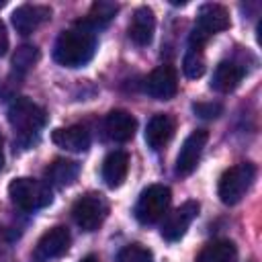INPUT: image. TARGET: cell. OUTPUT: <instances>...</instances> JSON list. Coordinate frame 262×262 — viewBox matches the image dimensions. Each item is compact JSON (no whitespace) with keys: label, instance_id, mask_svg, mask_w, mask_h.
Returning <instances> with one entry per match:
<instances>
[{"label":"cell","instance_id":"6da1fadb","mask_svg":"<svg viewBox=\"0 0 262 262\" xmlns=\"http://www.w3.org/2000/svg\"><path fill=\"white\" fill-rule=\"evenodd\" d=\"M96 31L86 27L82 20L76 23L72 29H66L53 47V57L59 66L66 68H80L86 66L94 51H96Z\"/></svg>","mask_w":262,"mask_h":262},{"label":"cell","instance_id":"7a4b0ae2","mask_svg":"<svg viewBox=\"0 0 262 262\" xmlns=\"http://www.w3.org/2000/svg\"><path fill=\"white\" fill-rule=\"evenodd\" d=\"M229 25H231V20H229V12H227L225 6L215 4V2L203 4L199 8L196 23H194V27L190 31V37H188L190 47L192 49H203L215 33L229 29Z\"/></svg>","mask_w":262,"mask_h":262},{"label":"cell","instance_id":"3957f363","mask_svg":"<svg viewBox=\"0 0 262 262\" xmlns=\"http://www.w3.org/2000/svg\"><path fill=\"white\" fill-rule=\"evenodd\" d=\"M6 117H8L10 127L20 135V139H25V137L29 139V137L37 135L47 123L45 108L35 104L33 100H29L25 96H18L10 102V106L6 111Z\"/></svg>","mask_w":262,"mask_h":262},{"label":"cell","instance_id":"277c9868","mask_svg":"<svg viewBox=\"0 0 262 262\" xmlns=\"http://www.w3.org/2000/svg\"><path fill=\"white\" fill-rule=\"evenodd\" d=\"M8 196L23 211H37V209L47 207L53 201V192H51L49 182L27 178V176L14 178L8 184Z\"/></svg>","mask_w":262,"mask_h":262},{"label":"cell","instance_id":"5b68a950","mask_svg":"<svg viewBox=\"0 0 262 262\" xmlns=\"http://www.w3.org/2000/svg\"><path fill=\"white\" fill-rule=\"evenodd\" d=\"M256 178V166L250 164V162H242V164H235L231 168H227L221 178H219V199L223 205H237L246 192L250 190L252 182Z\"/></svg>","mask_w":262,"mask_h":262},{"label":"cell","instance_id":"8992f818","mask_svg":"<svg viewBox=\"0 0 262 262\" xmlns=\"http://www.w3.org/2000/svg\"><path fill=\"white\" fill-rule=\"evenodd\" d=\"M170 201H172V190L164 184H151V186L143 188L137 199V205H135L137 221L143 225L158 223L168 213Z\"/></svg>","mask_w":262,"mask_h":262},{"label":"cell","instance_id":"52a82bcc","mask_svg":"<svg viewBox=\"0 0 262 262\" xmlns=\"http://www.w3.org/2000/svg\"><path fill=\"white\" fill-rule=\"evenodd\" d=\"M106 201L102 194L96 192H88L84 196H80L74 207H72V217L76 221V225L84 231H94L98 229V225L104 221L106 217Z\"/></svg>","mask_w":262,"mask_h":262},{"label":"cell","instance_id":"ba28073f","mask_svg":"<svg viewBox=\"0 0 262 262\" xmlns=\"http://www.w3.org/2000/svg\"><path fill=\"white\" fill-rule=\"evenodd\" d=\"M143 92L156 100H170L178 92V74L174 66H158L143 80Z\"/></svg>","mask_w":262,"mask_h":262},{"label":"cell","instance_id":"9c48e42d","mask_svg":"<svg viewBox=\"0 0 262 262\" xmlns=\"http://www.w3.org/2000/svg\"><path fill=\"white\" fill-rule=\"evenodd\" d=\"M199 203L196 201H186L182 203L178 209H174L172 213H166L164 215V221H162V227H160V233L166 242H176L180 239L188 225L192 223V219L199 215Z\"/></svg>","mask_w":262,"mask_h":262},{"label":"cell","instance_id":"30bf717a","mask_svg":"<svg viewBox=\"0 0 262 262\" xmlns=\"http://www.w3.org/2000/svg\"><path fill=\"white\" fill-rule=\"evenodd\" d=\"M70 239H72L70 231L63 225H55L47 229L33 250V262H49L53 258L63 256L70 248Z\"/></svg>","mask_w":262,"mask_h":262},{"label":"cell","instance_id":"8fae6325","mask_svg":"<svg viewBox=\"0 0 262 262\" xmlns=\"http://www.w3.org/2000/svg\"><path fill=\"white\" fill-rule=\"evenodd\" d=\"M207 139H209V133L205 129H196L182 141V147L176 158V174L178 176H188L194 172V168L201 160V154L207 145Z\"/></svg>","mask_w":262,"mask_h":262},{"label":"cell","instance_id":"7c38bea8","mask_svg":"<svg viewBox=\"0 0 262 262\" xmlns=\"http://www.w3.org/2000/svg\"><path fill=\"white\" fill-rule=\"evenodd\" d=\"M51 18V8L41 4H20L12 12V25L20 35H31L39 25Z\"/></svg>","mask_w":262,"mask_h":262},{"label":"cell","instance_id":"4fadbf2b","mask_svg":"<svg viewBox=\"0 0 262 262\" xmlns=\"http://www.w3.org/2000/svg\"><path fill=\"white\" fill-rule=\"evenodd\" d=\"M104 131H106V135L113 141L125 143V141L133 139V135L137 131V121H135V117L131 113L121 111V108H115L104 119Z\"/></svg>","mask_w":262,"mask_h":262},{"label":"cell","instance_id":"5bb4252c","mask_svg":"<svg viewBox=\"0 0 262 262\" xmlns=\"http://www.w3.org/2000/svg\"><path fill=\"white\" fill-rule=\"evenodd\" d=\"M154 31H156V16H154V10L149 6H139L135 12H133V18H131V25H129V39L139 45V47H145L151 43L154 39Z\"/></svg>","mask_w":262,"mask_h":262},{"label":"cell","instance_id":"9a60e30c","mask_svg":"<svg viewBox=\"0 0 262 262\" xmlns=\"http://www.w3.org/2000/svg\"><path fill=\"white\" fill-rule=\"evenodd\" d=\"M174 135V119L170 115L158 113L147 121L145 127V143L151 149H162Z\"/></svg>","mask_w":262,"mask_h":262},{"label":"cell","instance_id":"2e32d148","mask_svg":"<svg viewBox=\"0 0 262 262\" xmlns=\"http://www.w3.org/2000/svg\"><path fill=\"white\" fill-rule=\"evenodd\" d=\"M127 170H129V154L115 149L104 158L100 174H102V180L106 186L119 188L123 184V180L127 178Z\"/></svg>","mask_w":262,"mask_h":262},{"label":"cell","instance_id":"e0dca14e","mask_svg":"<svg viewBox=\"0 0 262 262\" xmlns=\"http://www.w3.org/2000/svg\"><path fill=\"white\" fill-rule=\"evenodd\" d=\"M51 141L68 151H84L90 145V133L82 125H70V127L55 129L51 133Z\"/></svg>","mask_w":262,"mask_h":262},{"label":"cell","instance_id":"ac0fdd59","mask_svg":"<svg viewBox=\"0 0 262 262\" xmlns=\"http://www.w3.org/2000/svg\"><path fill=\"white\" fill-rule=\"evenodd\" d=\"M244 78V68L237 66L235 61H221L213 76H211V88L215 92H221V94H227L231 90H235L239 86Z\"/></svg>","mask_w":262,"mask_h":262},{"label":"cell","instance_id":"d6986e66","mask_svg":"<svg viewBox=\"0 0 262 262\" xmlns=\"http://www.w3.org/2000/svg\"><path fill=\"white\" fill-rule=\"evenodd\" d=\"M235 258H237V250L233 242L215 239L201 250V254L196 256V262H235Z\"/></svg>","mask_w":262,"mask_h":262},{"label":"cell","instance_id":"ffe728a7","mask_svg":"<svg viewBox=\"0 0 262 262\" xmlns=\"http://www.w3.org/2000/svg\"><path fill=\"white\" fill-rule=\"evenodd\" d=\"M80 174V166L74 160L57 158L49 168H47V178L55 186H70Z\"/></svg>","mask_w":262,"mask_h":262},{"label":"cell","instance_id":"44dd1931","mask_svg":"<svg viewBox=\"0 0 262 262\" xmlns=\"http://www.w3.org/2000/svg\"><path fill=\"white\" fill-rule=\"evenodd\" d=\"M119 12V4L117 2H108V0H96L90 10H88V16L82 20L86 27H90L92 31L104 27L108 20L115 18V14Z\"/></svg>","mask_w":262,"mask_h":262},{"label":"cell","instance_id":"7402d4cb","mask_svg":"<svg viewBox=\"0 0 262 262\" xmlns=\"http://www.w3.org/2000/svg\"><path fill=\"white\" fill-rule=\"evenodd\" d=\"M182 70H184V76L190 78V80H196L205 74V55L201 49H188L184 53V59H182Z\"/></svg>","mask_w":262,"mask_h":262},{"label":"cell","instance_id":"603a6c76","mask_svg":"<svg viewBox=\"0 0 262 262\" xmlns=\"http://www.w3.org/2000/svg\"><path fill=\"white\" fill-rule=\"evenodd\" d=\"M37 59H39V49L35 45H20L12 55V68L16 72H27L37 63Z\"/></svg>","mask_w":262,"mask_h":262},{"label":"cell","instance_id":"cb8c5ba5","mask_svg":"<svg viewBox=\"0 0 262 262\" xmlns=\"http://www.w3.org/2000/svg\"><path fill=\"white\" fill-rule=\"evenodd\" d=\"M117 262H154V254L141 244H129L119 252Z\"/></svg>","mask_w":262,"mask_h":262},{"label":"cell","instance_id":"d4e9b609","mask_svg":"<svg viewBox=\"0 0 262 262\" xmlns=\"http://www.w3.org/2000/svg\"><path fill=\"white\" fill-rule=\"evenodd\" d=\"M192 111L203 119H217L223 113V106L219 102H194Z\"/></svg>","mask_w":262,"mask_h":262},{"label":"cell","instance_id":"484cf974","mask_svg":"<svg viewBox=\"0 0 262 262\" xmlns=\"http://www.w3.org/2000/svg\"><path fill=\"white\" fill-rule=\"evenodd\" d=\"M8 51V33H6V27L4 23L0 20V57Z\"/></svg>","mask_w":262,"mask_h":262},{"label":"cell","instance_id":"4316f807","mask_svg":"<svg viewBox=\"0 0 262 262\" xmlns=\"http://www.w3.org/2000/svg\"><path fill=\"white\" fill-rule=\"evenodd\" d=\"M2 166H4V139L0 135V170H2Z\"/></svg>","mask_w":262,"mask_h":262},{"label":"cell","instance_id":"83f0119b","mask_svg":"<svg viewBox=\"0 0 262 262\" xmlns=\"http://www.w3.org/2000/svg\"><path fill=\"white\" fill-rule=\"evenodd\" d=\"M80 262H100V260H98V256H96V254H88V256H84Z\"/></svg>","mask_w":262,"mask_h":262},{"label":"cell","instance_id":"f1b7e54d","mask_svg":"<svg viewBox=\"0 0 262 262\" xmlns=\"http://www.w3.org/2000/svg\"><path fill=\"white\" fill-rule=\"evenodd\" d=\"M4 4H6V2H4V0H0V8H2V6H4Z\"/></svg>","mask_w":262,"mask_h":262}]
</instances>
